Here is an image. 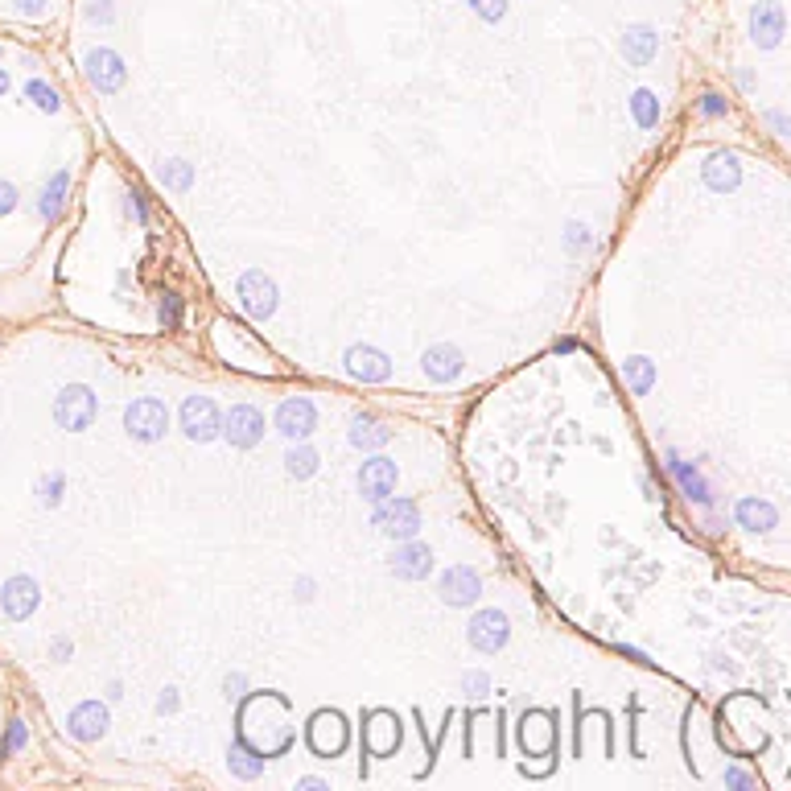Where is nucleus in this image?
I'll return each mask as SVG.
<instances>
[{
	"label": "nucleus",
	"instance_id": "obj_7",
	"mask_svg": "<svg viewBox=\"0 0 791 791\" xmlns=\"http://www.w3.org/2000/svg\"><path fill=\"white\" fill-rule=\"evenodd\" d=\"M182 429L190 441H211L223 433V417H219V408H214L211 396H190L182 404Z\"/></svg>",
	"mask_w": 791,
	"mask_h": 791
},
{
	"label": "nucleus",
	"instance_id": "obj_5",
	"mask_svg": "<svg viewBox=\"0 0 791 791\" xmlns=\"http://www.w3.org/2000/svg\"><path fill=\"white\" fill-rule=\"evenodd\" d=\"M236 297H239L247 318H256V321L272 318V310H277V285H272V277H264L260 268H252V272L239 277Z\"/></svg>",
	"mask_w": 791,
	"mask_h": 791
},
{
	"label": "nucleus",
	"instance_id": "obj_45",
	"mask_svg": "<svg viewBox=\"0 0 791 791\" xmlns=\"http://www.w3.org/2000/svg\"><path fill=\"white\" fill-rule=\"evenodd\" d=\"M297 787H313V791H321V787H330L326 779H318V775H301L297 779Z\"/></svg>",
	"mask_w": 791,
	"mask_h": 791
},
{
	"label": "nucleus",
	"instance_id": "obj_46",
	"mask_svg": "<svg viewBox=\"0 0 791 791\" xmlns=\"http://www.w3.org/2000/svg\"><path fill=\"white\" fill-rule=\"evenodd\" d=\"M767 120H770V124H775V129L783 132V137H791V120H787V116H779V112H770Z\"/></svg>",
	"mask_w": 791,
	"mask_h": 791
},
{
	"label": "nucleus",
	"instance_id": "obj_3",
	"mask_svg": "<svg viewBox=\"0 0 791 791\" xmlns=\"http://www.w3.org/2000/svg\"><path fill=\"white\" fill-rule=\"evenodd\" d=\"M124 429H129L137 441H161L165 437V429H170V412H165L161 400L140 396V400L129 404V412H124Z\"/></svg>",
	"mask_w": 791,
	"mask_h": 791
},
{
	"label": "nucleus",
	"instance_id": "obj_15",
	"mask_svg": "<svg viewBox=\"0 0 791 791\" xmlns=\"http://www.w3.org/2000/svg\"><path fill=\"white\" fill-rule=\"evenodd\" d=\"M367 721H371V726L363 729V746L371 750L375 759H387V754L400 746V721H396V713H387V709H375Z\"/></svg>",
	"mask_w": 791,
	"mask_h": 791
},
{
	"label": "nucleus",
	"instance_id": "obj_30",
	"mask_svg": "<svg viewBox=\"0 0 791 791\" xmlns=\"http://www.w3.org/2000/svg\"><path fill=\"white\" fill-rule=\"evenodd\" d=\"M631 112H635V120H639V129H655V124H660V99H655L652 91H635Z\"/></svg>",
	"mask_w": 791,
	"mask_h": 791
},
{
	"label": "nucleus",
	"instance_id": "obj_2",
	"mask_svg": "<svg viewBox=\"0 0 791 791\" xmlns=\"http://www.w3.org/2000/svg\"><path fill=\"white\" fill-rule=\"evenodd\" d=\"M375 528L392 540H412L420 532V512L412 499H396L387 495L384 503H375Z\"/></svg>",
	"mask_w": 791,
	"mask_h": 791
},
{
	"label": "nucleus",
	"instance_id": "obj_49",
	"mask_svg": "<svg viewBox=\"0 0 791 791\" xmlns=\"http://www.w3.org/2000/svg\"><path fill=\"white\" fill-rule=\"evenodd\" d=\"M4 91H9V75H4V71H0V96H4Z\"/></svg>",
	"mask_w": 791,
	"mask_h": 791
},
{
	"label": "nucleus",
	"instance_id": "obj_23",
	"mask_svg": "<svg viewBox=\"0 0 791 791\" xmlns=\"http://www.w3.org/2000/svg\"><path fill=\"white\" fill-rule=\"evenodd\" d=\"M668 470H672V479L680 482V491H685L693 503H709V487H705V479L696 474V466H688L685 458L668 454Z\"/></svg>",
	"mask_w": 791,
	"mask_h": 791
},
{
	"label": "nucleus",
	"instance_id": "obj_40",
	"mask_svg": "<svg viewBox=\"0 0 791 791\" xmlns=\"http://www.w3.org/2000/svg\"><path fill=\"white\" fill-rule=\"evenodd\" d=\"M17 206V186L12 182H0V214H9Z\"/></svg>",
	"mask_w": 791,
	"mask_h": 791
},
{
	"label": "nucleus",
	"instance_id": "obj_37",
	"mask_svg": "<svg viewBox=\"0 0 791 791\" xmlns=\"http://www.w3.org/2000/svg\"><path fill=\"white\" fill-rule=\"evenodd\" d=\"M62 487H66L62 474H50V479L42 482V503H46V507H58V499H62Z\"/></svg>",
	"mask_w": 791,
	"mask_h": 791
},
{
	"label": "nucleus",
	"instance_id": "obj_26",
	"mask_svg": "<svg viewBox=\"0 0 791 791\" xmlns=\"http://www.w3.org/2000/svg\"><path fill=\"white\" fill-rule=\"evenodd\" d=\"M227 767H231L236 779H260V775H264V754H252L244 742H236L231 754H227Z\"/></svg>",
	"mask_w": 791,
	"mask_h": 791
},
{
	"label": "nucleus",
	"instance_id": "obj_19",
	"mask_svg": "<svg viewBox=\"0 0 791 791\" xmlns=\"http://www.w3.org/2000/svg\"><path fill=\"white\" fill-rule=\"evenodd\" d=\"M425 375L433 384H454L462 375V351L449 343H437L425 351Z\"/></svg>",
	"mask_w": 791,
	"mask_h": 791
},
{
	"label": "nucleus",
	"instance_id": "obj_39",
	"mask_svg": "<svg viewBox=\"0 0 791 791\" xmlns=\"http://www.w3.org/2000/svg\"><path fill=\"white\" fill-rule=\"evenodd\" d=\"M25 746V721H12L9 726V742H4V750H9V754H17V750Z\"/></svg>",
	"mask_w": 791,
	"mask_h": 791
},
{
	"label": "nucleus",
	"instance_id": "obj_10",
	"mask_svg": "<svg viewBox=\"0 0 791 791\" xmlns=\"http://www.w3.org/2000/svg\"><path fill=\"white\" fill-rule=\"evenodd\" d=\"M310 746H313V754H321V759H334V754L346 746V721H343V713H334V709H321V713L310 721Z\"/></svg>",
	"mask_w": 791,
	"mask_h": 791
},
{
	"label": "nucleus",
	"instance_id": "obj_34",
	"mask_svg": "<svg viewBox=\"0 0 791 791\" xmlns=\"http://www.w3.org/2000/svg\"><path fill=\"white\" fill-rule=\"evenodd\" d=\"M161 321H165V330H173V326L182 321V301H178V293H165V297H161Z\"/></svg>",
	"mask_w": 791,
	"mask_h": 791
},
{
	"label": "nucleus",
	"instance_id": "obj_42",
	"mask_svg": "<svg viewBox=\"0 0 791 791\" xmlns=\"http://www.w3.org/2000/svg\"><path fill=\"white\" fill-rule=\"evenodd\" d=\"M17 12H21V17H42L46 0H17Z\"/></svg>",
	"mask_w": 791,
	"mask_h": 791
},
{
	"label": "nucleus",
	"instance_id": "obj_43",
	"mask_svg": "<svg viewBox=\"0 0 791 791\" xmlns=\"http://www.w3.org/2000/svg\"><path fill=\"white\" fill-rule=\"evenodd\" d=\"M244 685H247L244 672H231V676L223 680V693H227V696H239V693H244Z\"/></svg>",
	"mask_w": 791,
	"mask_h": 791
},
{
	"label": "nucleus",
	"instance_id": "obj_21",
	"mask_svg": "<svg viewBox=\"0 0 791 791\" xmlns=\"http://www.w3.org/2000/svg\"><path fill=\"white\" fill-rule=\"evenodd\" d=\"M734 520H738L746 532H770V528L779 524V512H775L767 499H738Z\"/></svg>",
	"mask_w": 791,
	"mask_h": 791
},
{
	"label": "nucleus",
	"instance_id": "obj_29",
	"mask_svg": "<svg viewBox=\"0 0 791 791\" xmlns=\"http://www.w3.org/2000/svg\"><path fill=\"white\" fill-rule=\"evenodd\" d=\"M285 470H289L293 479H310V474L318 470V454H313L310 445H293L289 454H285Z\"/></svg>",
	"mask_w": 791,
	"mask_h": 791
},
{
	"label": "nucleus",
	"instance_id": "obj_12",
	"mask_svg": "<svg viewBox=\"0 0 791 791\" xmlns=\"http://www.w3.org/2000/svg\"><path fill=\"white\" fill-rule=\"evenodd\" d=\"M429 569H433V553L429 545H420L417 536L412 540H400V548L392 553V573L400 581H425Z\"/></svg>",
	"mask_w": 791,
	"mask_h": 791
},
{
	"label": "nucleus",
	"instance_id": "obj_48",
	"mask_svg": "<svg viewBox=\"0 0 791 791\" xmlns=\"http://www.w3.org/2000/svg\"><path fill=\"white\" fill-rule=\"evenodd\" d=\"M54 655H58V660H66V655H71V643L66 639H54V647H50Z\"/></svg>",
	"mask_w": 791,
	"mask_h": 791
},
{
	"label": "nucleus",
	"instance_id": "obj_4",
	"mask_svg": "<svg viewBox=\"0 0 791 791\" xmlns=\"http://www.w3.org/2000/svg\"><path fill=\"white\" fill-rule=\"evenodd\" d=\"M507 635H512V619L503 614V610H479L466 627V639H470L474 652L482 655H495L507 647Z\"/></svg>",
	"mask_w": 791,
	"mask_h": 791
},
{
	"label": "nucleus",
	"instance_id": "obj_47",
	"mask_svg": "<svg viewBox=\"0 0 791 791\" xmlns=\"http://www.w3.org/2000/svg\"><path fill=\"white\" fill-rule=\"evenodd\" d=\"M297 598H301V602H310V598H313V581H310V578H301V581H297Z\"/></svg>",
	"mask_w": 791,
	"mask_h": 791
},
{
	"label": "nucleus",
	"instance_id": "obj_36",
	"mask_svg": "<svg viewBox=\"0 0 791 791\" xmlns=\"http://www.w3.org/2000/svg\"><path fill=\"white\" fill-rule=\"evenodd\" d=\"M87 17H91V21L112 25V21H116V9H112V0H87Z\"/></svg>",
	"mask_w": 791,
	"mask_h": 791
},
{
	"label": "nucleus",
	"instance_id": "obj_27",
	"mask_svg": "<svg viewBox=\"0 0 791 791\" xmlns=\"http://www.w3.org/2000/svg\"><path fill=\"white\" fill-rule=\"evenodd\" d=\"M622 375H627V384H631L635 396H647L652 384H655V363L652 359H643V354H635V359L622 363Z\"/></svg>",
	"mask_w": 791,
	"mask_h": 791
},
{
	"label": "nucleus",
	"instance_id": "obj_28",
	"mask_svg": "<svg viewBox=\"0 0 791 791\" xmlns=\"http://www.w3.org/2000/svg\"><path fill=\"white\" fill-rule=\"evenodd\" d=\"M161 186H165V190H173V194H186L194 186V165H186V161H165V165H161Z\"/></svg>",
	"mask_w": 791,
	"mask_h": 791
},
{
	"label": "nucleus",
	"instance_id": "obj_32",
	"mask_svg": "<svg viewBox=\"0 0 791 791\" xmlns=\"http://www.w3.org/2000/svg\"><path fill=\"white\" fill-rule=\"evenodd\" d=\"M462 693L470 696V701H482V696L491 693V676L487 672H466L462 676Z\"/></svg>",
	"mask_w": 791,
	"mask_h": 791
},
{
	"label": "nucleus",
	"instance_id": "obj_22",
	"mask_svg": "<svg viewBox=\"0 0 791 791\" xmlns=\"http://www.w3.org/2000/svg\"><path fill=\"white\" fill-rule=\"evenodd\" d=\"M738 182H742V170L729 153H713V157L705 161V186L709 190H738Z\"/></svg>",
	"mask_w": 791,
	"mask_h": 791
},
{
	"label": "nucleus",
	"instance_id": "obj_11",
	"mask_svg": "<svg viewBox=\"0 0 791 791\" xmlns=\"http://www.w3.org/2000/svg\"><path fill=\"white\" fill-rule=\"evenodd\" d=\"M277 429H280V433H285L289 441L310 437L313 429H318V412H313V400H305V396H293V400H285V404L277 408Z\"/></svg>",
	"mask_w": 791,
	"mask_h": 791
},
{
	"label": "nucleus",
	"instance_id": "obj_8",
	"mask_svg": "<svg viewBox=\"0 0 791 791\" xmlns=\"http://www.w3.org/2000/svg\"><path fill=\"white\" fill-rule=\"evenodd\" d=\"M223 437L231 441L236 449H252L260 445V437H264V412L252 404H236L231 412L223 417Z\"/></svg>",
	"mask_w": 791,
	"mask_h": 791
},
{
	"label": "nucleus",
	"instance_id": "obj_6",
	"mask_svg": "<svg viewBox=\"0 0 791 791\" xmlns=\"http://www.w3.org/2000/svg\"><path fill=\"white\" fill-rule=\"evenodd\" d=\"M124 79H129V71H124V58L116 50L99 46V50L87 54V83L96 87L99 96H116L120 87H124Z\"/></svg>",
	"mask_w": 791,
	"mask_h": 791
},
{
	"label": "nucleus",
	"instance_id": "obj_1",
	"mask_svg": "<svg viewBox=\"0 0 791 791\" xmlns=\"http://www.w3.org/2000/svg\"><path fill=\"white\" fill-rule=\"evenodd\" d=\"M96 412H99V400H96V392L83 387V384L62 387L58 400H54V420H58V429H71V433H79V429L91 425Z\"/></svg>",
	"mask_w": 791,
	"mask_h": 791
},
{
	"label": "nucleus",
	"instance_id": "obj_18",
	"mask_svg": "<svg viewBox=\"0 0 791 791\" xmlns=\"http://www.w3.org/2000/svg\"><path fill=\"white\" fill-rule=\"evenodd\" d=\"M0 606H4V614H9L12 622H25L37 610V586H33V578H9L4 581V589H0Z\"/></svg>",
	"mask_w": 791,
	"mask_h": 791
},
{
	"label": "nucleus",
	"instance_id": "obj_33",
	"mask_svg": "<svg viewBox=\"0 0 791 791\" xmlns=\"http://www.w3.org/2000/svg\"><path fill=\"white\" fill-rule=\"evenodd\" d=\"M470 9L479 12L487 25H495V21H503V17H507V0H470Z\"/></svg>",
	"mask_w": 791,
	"mask_h": 791
},
{
	"label": "nucleus",
	"instance_id": "obj_14",
	"mask_svg": "<svg viewBox=\"0 0 791 791\" xmlns=\"http://www.w3.org/2000/svg\"><path fill=\"white\" fill-rule=\"evenodd\" d=\"M359 491L367 503H384L396 491V462L392 458H367L359 470Z\"/></svg>",
	"mask_w": 791,
	"mask_h": 791
},
{
	"label": "nucleus",
	"instance_id": "obj_20",
	"mask_svg": "<svg viewBox=\"0 0 791 791\" xmlns=\"http://www.w3.org/2000/svg\"><path fill=\"white\" fill-rule=\"evenodd\" d=\"M660 50V33L652 25H631V29L622 33V54H627V62L631 66H647Z\"/></svg>",
	"mask_w": 791,
	"mask_h": 791
},
{
	"label": "nucleus",
	"instance_id": "obj_24",
	"mask_svg": "<svg viewBox=\"0 0 791 791\" xmlns=\"http://www.w3.org/2000/svg\"><path fill=\"white\" fill-rule=\"evenodd\" d=\"M392 441V429L384 425V420H375V417H354L351 420V445L359 449H379Z\"/></svg>",
	"mask_w": 791,
	"mask_h": 791
},
{
	"label": "nucleus",
	"instance_id": "obj_31",
	"mask_svg": "<svg viewBox=\"0 0 791 791\" xmlns=\"http://www.w3.org/2000/svg\"><path fill=\"white\" fill-rule=\"evenodd\" d=\"M25 96H29L37 107H42V112H58V107H62V104H58V91H54L50 83H42V79H29Z\"/></svg>",
	"mask_w": 791,
	"mask_h": 791
},
{
	"label": "nucleus",
	"instance_id": "obj_13",
	"mask_svg": "<svg viewBox=\"0 0 791 791\" xmlns=\"http://www.w3.org/2000/svg\"><path fill=\"white\" fill-rule=\"evenodd\" d=\"M441 598L445 606H474L482 598V581L470 565H454L445 569V578H441Z\"/></svg>",
	"mask_w": 791,
	"mask_h": 791
},
{
	"label": "nucleus",
	"instance_id": "obj_9",
	"mask_svg": "<svg viewBox=\"0 0 791 791\" xmlns=\"http://www.w3.org/2000/svg\"><path fill=\"white\" fill-rule=\"evenodd\" d=\"M783 29H787V17L775 0H759L754 9H750V37L759 50H775L783 42Z\"/></svg>",
	"mask_w": 791,
	"mask_h": 791
},
{
	"label": "nucleus",
	"instance_id": "obj_38",
	"mask_svg": "<svg viewBox=\"0 0 791 791\" xmlns=\"http://www.w3.org/2000/svg\"><path fill=\"white\" fill-rule=\"evenodd\" d=\"M696 107H701V116H726V112H729V104L721 96H701V104H696Z\"/></svg>",
	"mask_w": 791,
	"mask_h": 791
},
{
	"label": "nucleus",
	"instance_id": "obj_25",
	"mask_svg": "<svg viewBox=\"0 0 791 791\" xmlns=\"http://www.w3.org/2000/svg\"><path fill=\"white\" fill-rule=\"evenodd\" d=\"M66 190H71V173L66 170H58L46 182V190H42V203H37V211H42V219H58L62 214V203H66Z\"/></svg>",
	"mask_w": 791,
	"mask_h": 791
},
{
	"label": "nucleus",
	"instance_id": "obj_16",
	"mask_svg": "<svg viewBox=\"0 0 791 791\" xmlns=\"http://www.w3.org/2000/svg\"><path fill=\"white\" fill-rule=\"evenodd\" d=\"M346 371L354 379H363V384H384L392 375V359L384 351H375V346H351L346 351Z\"/></svg>",
	"mask_w": 791,
	"mask_h": 791
},
{
	"label": "nucleus",
	"instance_id": "obj_35",
	"mask_svg": "<svg viewBox=\"0 0 791 791\" xmlns=\"http://www.w3.org/2000/svg\"><path fill=\"white\" fill-rule=\"evenodd\" d=\"M565 244H569V252H581V247H589L594 244V231H586L581 223H569V231H565Z\"/></svg>",
	"mask_w": 791,
	"mask_h": 791
},
{
	"label": "nucleus",
	"instance_id": "obj_44",
	"mask_svg": "<svg viewBox=\"0 0 791 791\" xmlns=\"http://www.w3.org/2000/svg\"><path fill=\"white\" fill-rule=\"evenodd\" d=\"M726 783H729V787H750L754 779H750L746 770H726Z\"/></svg>",
	"mask_w": 791,
	"mask_h": 791
},
{
	"label": "nucleus",
	"instance_id": "obj_41",
	"mask_svg": "<svg viewBox=\"0 0 791 791\" xmlns=\"http://www.w3.org/2000/svg\"><path fill=\"white\" fill-rule=\"evenodd\" d=\"M157 713H178V688H165L157 696Z\"/></svg>",
	"mask_w": 791,
	"mask_h": 791
},
{
	"label": "nucleus",
	"instance_id": "obj_17",
	"mask_svg": "<svg viewBox=\"0 0 791 791\" xmlns=\"http://www.w3.org/2000/svg\"><path fill=\"white\" fill-rule=\"evenodd\" d=\"M66 729H71V738H79V742H99L107 734V705H99V701L75 705L71 717H66Z\"/></svg>",
	"mask_w": 791,
	"mask_h": 791
}]
</instances>
